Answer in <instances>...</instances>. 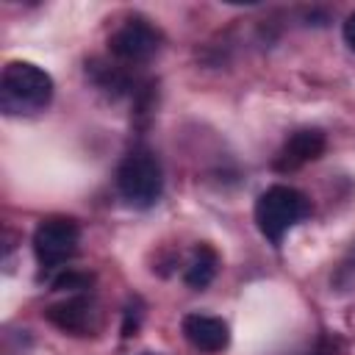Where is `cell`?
Here are the masks:
<instances>
[{"mask_svg": "<svg viewBox=\"0 0 355 355\" xmlns=\"http://www.w3.org/2000/svg\"><path fill=\"white\" fill-rule=\"evenodd\" d=\"M53 100V78L33 61H8L0 75V111L6 116H36Z\"/></svg>", "mask_w": 355, "mask_h": 355, "instance_id": "6da1fadb", "label": "cell"}, {"mask_svg": "<svg viewBox=\"0 0 355 355\" xmlns=\"http://www.w3.org/2000/svg\"><path fill=\"white\" fill-rule=\"evenodd\" d=\"M252 214H255V225H258L261 236L272 247H280L286 233L294 230L302 219H308L311 200L294 186L275 183V186H269L266 191L258 194Z\"/></svg>", "mask_w": 355, "mask_h": 355, "instance_id": "7a4b0ae2", "label": "cell"}, {"mask_svg": "<svg viewBox=\"0 0 355 355\" xmlns=\"http://www.w3.org/2000/svg\"><path fill=\"white\" fill-rule=\"evenodd\" d=\"M116 191L133 208H150L161 200L164 191V169L153 150L133 147L116 166Z\"/></svg>", "mask_w": 355, "mask_h": 355, "instance_id": "3957f363", "label": "cell"}, {"mask_svg": "<svg viewBox=\"0 0 355 355\" xmlns=\"http://www.w3.org/2000/svg\"><path fill=\"white\" fill-rule=\"evenodd\" d=\"M80 225L72 216H47L33 230V255L44 272L67 266L78 255Z\"/></svg>", "mask_w": 355, "mask_h": 355, "instance_id": "277c9868", "label": "cell"}, {"mask_svg": "<svg viewBox=\"0 0 355 355\" xmlns=\"http://www.w3.org/2000/svg\"><path fill=\"white\" fill-rule=\"evenodd\" d=\"M164 47L161 31L147 22L144 17H130L125 19L111 36H108V53L114 61L122 67H141L150 64Z\"/></svg>", "mask_w": 355, "mask_h": 355, "instance_id": "5b68a950", "label": "cell"}, {"mask_svg": "<svg viewBox=\"0 0 355 355\" xmlns=\"http://www.w3.org/2000/svg\"><path fill=\"white\" fill-rule=\"evenodd\" d=\"M44 319L69 336H97L103 327V311L92 294H69L44 311Z\"/></svg>", "mask_w": 355, "mask_h": 355, "instance_id": "8992f818", "label": "cell"}, {"mask_svg": "<svg viewBox=\"0 0 355 355\" xmlns=\"http://www.w3.org/2000/svg\"><path fill=\"white\" fill-rule=\"evenodd\" d=\"M324 147H327V139H324V133L319 128H300L283 141V147L277 150L272 166H275V172H283V175L286 172H297L305 164L322 158Z\"/></svg>", "mask_w": 355, "mask_h": 355, "instance_id": "52a82bcc", "label": "cell"}, {"mask_svg": "<svg viewBox=\"0 0 355 355\" xmlns=\"http://www.w3.org/2000/svg\"><path fill=\"white\" fill-rule=\"evenodd\" d=\"M183 338L197 349V352H222L230 344V327L219 316L208 313H186L180 322Z\"/></svg>", "mask_w": 355, "mask_h": 355, "instance_id": "ba28073f", "label": "cell"}, {"mask_svg": "<svg viewBox=\"0 0 355 355\" xmlns=\"http://www.w3.org/2000/svg\"><path fill=\"white\" fill-rule=\"evenodd\" d=\"M216 272H219V252L211 244H197L183 269V283L194 291H202L205 286H211Z\"/></svg>", "mask_w": 355, "mask_h": 355, "instance_id": "9c48e42d", "label": "cell"}, {"mask_svg": "<svg viewBox=\"0 0 355 355\" xmlns=\"http://www.w3.org/2000/svg\"><path fill=\"white\" fill-rule=\"evenodd\" d=\"M94 283L92 275L78 272V269H64L53 277V291H67V294H89V286Z\"/></svg>", "mask_w": 355, "mask_h": 355, "instance_id": "30bf717a", "label": "cell"}, {"mask_svg": "<svg viewBox=\"0 0 355 355\" xmlns=\"http://www.w3.org/2000/svg\"><path fill=\"white\" fill-rule=\"evenodd\" d=\"M333 286L338 291H349L355 288V244L347 250V255L338 261L336 272H333Z\"/></svg>", "mask_w": 355, "mask_h": 355, "instance_id": "8fae6325", "label": "cell"}, {"mask_svg": "<svg viewBox=\"0 0 355 355\" xmlns=\"http://www.w3.org/2000/svg\"><path fill=\"white\" fill-rule=\"evenodd\" d=\"M341 33H344V42H347V47L349 50H355V11L344 19V28H341Z\"/></svg>", "mask_w": 355, "mask_h": 355, "instance_id": "7c38bea8", "label": "cell"}, {"mask_svg": "<svg viewBox=\"0 0 355 355\" xmlns=\"http://www.w3.org/2000/svg\"><path fill=\"white\" fill-rule=\"evenodd\" d=\"M141 355H158V352H141Z\"/></svg>", "mask_w": 355, "mask_h": 355, "instance_id": "4fadbf2b", "label": "cell"}]
</instances>
